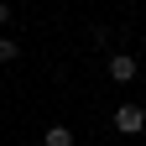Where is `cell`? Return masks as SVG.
Here are the masks:
<instances>
[{"mask_svg": "<svg viewBox=\"0 0 146 146\" xmlns=\"http://www.w3.org/2000/svg\"><path fill=\"white\" fill-rule=\"evenodd\" d=\"M0 26H11V5H0Z\"/></svg>", "mask_w": 146, "mask_h": 146, "instance_id": "5", "label": "cell"}, {"mask_svg": "<svg viewBox=\"0 0 146 146\" xmlns=\"http://www.w3.org/2000/svg\"><path fill=\"white\" fill-rule=\"evenodd\" d=\"M141 125H146V110L141 104H115V131L120 136H141Z\"/></svg>", "mask_w": 146, "mask_h": 146, "instance_id": "1", "label": "cell"}, {"mask_svg": "<svg viewBox=\"0 0 146 146\" xmlns=\"http://www.w3.org/2000/svg\"><path fill=\"white\" fill-rule=\"evenodd\" d=\"M42 146H73V131L68 125H52V131L42 136Z\"/></svg>", "mask_w": 146, "mask_h": 146, "instance_id": "3", "label": "cell"}, {"mask_svg": "<svg viewBox=\"0 0 146 146\" xmlns=\"http://www.w3.org/2000/svg\"><path fill=\"white\" fill-rule=\"evenodd\" d=\"M16 52H21V47H16L11 36H0V63H16Z\"/></svg>", "mask_w": 146, "mask_h": 146, "instance_id": "4", "label": "cell"}, {"mask_svg": "<svg viewBox=\"0 0 146 146\" xmlns=\"http://www.w3.org/2000/svg\"><path fill=\"white\" fill-rule=\"evenodd\" d=\"M104 68H110V78H115V84H131L136 73H141V63L131 58V52H115V58H110Z\"/></svg>", "mask_w": 146, "mask_h": 146, "instance_id": "2", "label": "cell"}]
</instances>
